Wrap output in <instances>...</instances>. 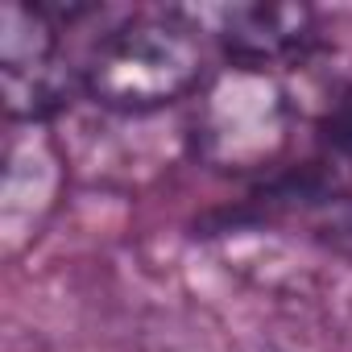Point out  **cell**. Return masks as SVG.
<instances>
[{"label": "cell", "mask_w": 352, "mask_h": 352, "mask_svg": "<svg viewBox=\"0 0 352 352\" xmlns=\"http://www.w3.org/2000/svg\"><path fill=\"white\" fill-rule=\"evenodd\" d=\"M204 30L187 13H133L112 25L83 63V91L108 112H153L204 79Z\"/></svg>", "instance_id": "obj_1"}, {"label": "cell", "mask_w": 352, "mask_h": 352, "mask_svg": "<svg viewBox=\"0 0 352 352\" xmlns=\"http://www.w3.org/2000/svg\"><path fill=\"white\" fill-rule=\"evenodd\" d=\"M294 104L274 71H253L228 63L224 71L208 75L191 141L195 153L216 170H261L274 166L290 141Z\"/></svg>", "instance_id": "obj_2"}, {"label": "cell", "mask_w": 352, "mask_h": 352, "mask_svg": "<svg viewBox=\"0 0 352 352\" xmlns=\"http://www.w3.org/2000/svg\"><path fill=\"white\" fill-rule=\"evenodd\" d=\"M63 21L50 5H17L0 13V87L13 124H46L75 87V75L58 50Z\"/></svg>", "instance_id": "obj_3"}, {"label": "cell", "mask_w": 352, "mask_h": 352, "mask_svg": "<svg viewBox=\"0 0 352 352\" xmlns=\"http://www.w3.org/2000/svg\"><path fill=\"white\" fill-rule=\"evenodd\" d=\"M63 187V153L46 124H13L5 149V191H0V224H5V249L17 253L34 241L46 216L58 204Z\"/></svg>", "instance_id": "obj_4"}, {"label": "cell", "mask_w": 352, "mask_h": 352, "mask_svg": "<svg viewBox=\"0 0 352 352\" xmlns=\"http://www.w3.org/2000/svg\"><path fill=\"white\" fill-rule=\"evenodd\" d=\"M315 42L319 25L307 5H232L220 13V46L236 67L274 71L302 63Z\"/></svg>", "instance_id": "obj_5"}, {"label": "cell", "mask_w": 352, "mask_h": 352, "mask_svg": "<svg viewBox=\"0 0 352 352\" xmlns=\"http://www.w3.org/2000/svg\"><path fill=\"white\" fill-rule=\"evenodd\" d=\"M323 153L327 162L352 166V87H344L323 116Z\"/></svg>", "instance_id": "obj_6"}]
</instances>
